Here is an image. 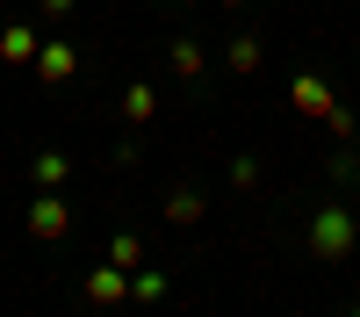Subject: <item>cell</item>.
Masks as SVG:
<instances>
[{
  "mask_svg": "<svg viewBox=\"0 0 360 317\" xmlns=\"http://www.w3.org/2000/svg\"><path fill=\"white\" fill-rule=\"evenodd\" d=\"M353 231H360V224H353V209L324 202V209L310 216V252H317V259H346V252H353Z\"/></svg>",
  "mask_w": 360,
  "mask_h": 317,
  "instance_id": "cell-1",
  "label": "cell"
},
{
  "mask_svg": "<svg viewBox=\"0 0 360 317\" xmlns=\"http://www.w3.org/2000/svg\"><path fill=\"white\" fill-rule=\"evenodd\" d=\"M72 231V209H65V195L58 188H44L37 202H29V238H44V245H58Z\"/></svg>",
  "mask_w": 360,
  "mask_h": 317,
  "instance_id": "cell-2",
  "label": "cell"
},
{
  "mask_svg": "<svg viewBox=\"0 0 360 317\" xmlns=\"http://www.w3.org/2000/svg\"><path fill=\"white\" fill-rule=\"evenodd\" d=\"M37 72L44 86H65V79H79V44H65V37H44V51H37Z\"/></svg>",
  "mask_w": 360,
  "mask_h": 317,
  "instance_id": "cell-3",
  "label": "cell"
},
{
  "mask_svg": "<svg viewBox=\"0 0 360 317\" xmlns=\"http://www.w3.org/2000/svg\"><path fill=\"white\" fill-rule=\"evenodd\" d=\"M288 101L303 108V115H317V123H324V115L339 108V94H332V86H324L317 72H295V79H288Z\"/></svg>",
  "mask_w": 360,
  "mask_h": 317,
  "instance_id": "cell-4",
  "label": "cell"
},
{
  "mask_svg": "<svg viewBox=\"0 0 360 317\" xmlns=\"http://www.w3.org/2000/svg\"><path fill=\"white\" fill-rule=\"evenodd\" d=\"M86 303H94V310L130 303V267H115V259H108V267H94V274H86Z\"/></svg>",
  "mask_w": 360,
  "mask_h": 317,
  "instance_id": "cell-5",
  "label": "cell"
},
{
  "mask_svg": "<svg viewBox=\"0 0 360 317\" xmlns=\"http://www.w3.org/2000/svg\"><path fill=\"white\" fill-rule=\"evenodd\" d=\"M37 51H44V37L29 22H8L0 29V65H37Z\"/></svg>",
  "mask_w": 360,
  "mask_h": 317,
  "instance_id": "cell-6",
  "label": "cell"
},
{
  "mask_svg": "<svg viewBox=\"0 0 360 317\" xmlns=\"http://www.w3.org/2000/svg\"><path fill=\"white\" fill-rule=\"evenodd\" d=\"M152 115H159V94H152V79H130V86H123V123H137V130H144Z\"/></svg>",
  "mask_w": 360,
  "mask_h": 317,
  "instance_id": "cell-7",
  "label": "cell"
},
{
  "mask_svg": "<svg viewBox=\"0 0 360 317\" xmlns=\"http://www.w3.org/2000/svg\"><path fill=\"white\" fill-rule=\"evenodd\" d=\"M166 65H173V79H202L209 58H202V44H195V37H173V44H166Z\"/></svg>",
  "mask_w": 360,
  "mask_h": 317,
  "instance_id": "cell-8",
  "label": "cell"
},
{
  "mask_svg": "<svg viewBox=\"0 0 360 317\" xmlns=\"http://www.w3.org/2000/svg\"><path fill=\"white\" fill-rule=\"evenodd\" d=\"M29 181H37V188H65L72 181V159L65 152H37V159H29Z\"/></svg>",
  "mask_w": 360,
  "mask_h": 317,
  "instance_id": "cell-9",
  "label": "cell"
},
{
  "mask_svg": "<svg viewBox=\"0 0 360 317\" xmlns=\"http://www.w3.org/2000/svg\"><path fill=\"white\" fill-rule=\"evenodd\" d=\"M224 65H231V72H245V79H252V72L266 65V44H259V37H231V51H224Z\"/></svg>",
  "mask_w": 360,
  "mask_h": 317,
  "instance_id": "cell-10",
  "label": "cell"
},
{
  "mask_svg": "<svg viewBox=\"0 0 360 317\" xmlns=\"http://www.w3.org/2000/svg\"><path fill=\"white\" fill-rule=\"evenodd\" d=\"M166 224H202V188L180 181V188L166 195Z\"/></svg>",
  "mask_w": 360,
  "mask_h": 317,
  "instance_id": "cell-11",
  "label": "cell"
},
{
  "mask_svg": "<svg viewBox=\"0 0 360 317\" xmlns=\"http://www.w3.org/2000/svg\"><path fill=\"white\" fill-rule=\"evenodd\" d=\"M130 303H166V274L137 267V274H130Z\"/></svg>",
  "mask_w": 360,
  "mask_h": 317,
  "instance_id": "cell-12",
  "label": "cell"
},
{
  "mask_svg": "<svg viewBox=\"0 0 360 317\" xmlns=\"http://www.w3.org/2000/svg\"><path fill=\"white\" fill-rule=\"evenodd\" d=\"M108 259H115V267H130V274H137V267H144V238H137V231H123V238L108 245Z\"/></svg>",
  "mask_w": 360,
  "mask_h": 317,
  "instance_id": "cell-13",
  "label": "cell"
},
{
  "mask_svg": "<svg viewBox=\"0 0 360 317\" xmlns=\"http://www.w3.org/2000/svg\"><path fill=\"white\" fill-rule=\"evenodd\" d=\"M231 188H238V195H252V188H259V159H252V152H245V159H231Z\"/></svg>",
  "mask_w": 360,
  "mask_h": 317,
  "instance_id": "cell-14",
  "label": "cell"
},
{
  "mask_svg": "<svg viewBox=\"0 0 360 317\" xmlns=\"http://www.w3.org/2000/svg\"><path fill=\"white\" fill-rule=\"evenodd\" d=\"M324 173H332V181H360V152H353V144H339V152H332V166H324Z\"/></svg>",
  "mask_w": 360,
  "mask_h": 317,
  "instance_id": "cell-15",
  "label": "cell"
},
{
  "mask_svg": "<svg viewBox=\"0 0 360 317\" xmlns=\"http://www.w3.org/2000/svg\"><path fill=\"white\" fill-rule=\"evenodd\" d=\"M324 130H332L339 144H353V115H346V108H332V115H324Z\"/></svg>",
  "mask_w": 360,
  "mask_h": 317,
  "instance_id": "cell-16",
  "label": "cell"
},
{
  "mask_svg": "<svg viewBox=\"0 0 360 317\" xmlns=\"http://www.w3.org/2000/svg\"><path fill=\"white\" fill-rule=\"evenodd\" d=\"M37 8H44V15H51V22H65V15H72V8H79V0H37Z\"/></svg>",
  "mask_w": 360,
  "mask_h": 317,
  "instance_id": "cell-17",
  "label": "cell"
},
{
  "mask_svg": "<svg viewBox=\"0 0 360 317\" xmlns=\"http://www.w3.org/2000/svg\"><path fill=\"white\" fill-rule=\"evenodd\" d=\"M224 8H245V0H224Z\"/></svg>",
  "mask_w": 360,
  "mask_h": 317,
  "instance_id": "cell-18",
  "label": "cell"
},
{
  "mask_svg": "<svg viewBox=\"0 0 360 317\" xmlns=\"http://www.w3.org/2000/svg\"><path fill=\"white\" fill-rule=\"evenodd\" d=\"M180 8H202V0H180Z\"/></svg>",
  "mask_w": 360,
  "mask_h": 317,
  "instance_id": "cell-19",
  "label": "cell"
}]
</instances>
